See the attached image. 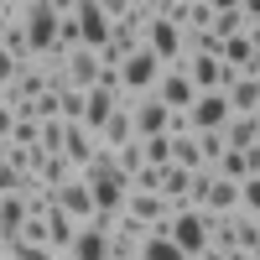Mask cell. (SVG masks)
Returning <instances> with one entry per match:
<instances>
[{"mask_svg": "<svg viewBox=\"0 0 260 260\" xmlns=\"http://www.w3.org/2000/svg\"><path fill=\"white\" fill-rule=\"evenodd\" d=\"M57 21H62V0H21V26H26L37 62L57 47Z\"/></svg>", "mask_w": 260, "mask_h": 260, "instance_id": "cell-1", "label": "cell"}, {"mask_svg": "<svg viewBox=\"0 0 260 260\" xmlns=\"http://www.w3.org/2000/svg\"><path fill=\"white\" fill-rule=\"evenodd\" d=\"M161 234H167V240L192 260V255H203V250H208V213H203V208H192V203H182V208H172V219L161 224Z\"/></svg>", "mask_w": 260, "mask_h": 260, "instance_id": "cell-2", "label": "cell"}, {"mask_svg": "<svg viewBox=\"0 0 260 260\" xmlns=\"http://www.w3.org/2000/svg\"><path fill=\"white\" fill-rule=\"evenodd\" d=\"M156 83H161V62L151 57L146 47H141L136 57H125V62H120V104L151 99V94H156Z\"/></svg>", "mask_w": 260, "mask_h": 260, "instance_id": "cell-3", "label": "cell"}, {"mask_svg": "<svg viewBox=\"0 0 260 260\" xmlns=\"http://www.w3.org/2000/svg\"><path fill=\"white\" fill-rule=\"evenodd\" d=\"M229 120H234V110H229L224 94H198V99H192V110H187L192 136H224Z\"/></svg>", "mask_w": 260, "mask_h": 260, "instance_id": "cell-4", "label": "cell"}, {"mask_svg": "<svg viewBox=\"0 0 260 260\" xmlns=\"http://www.w3.org/2000/svg\"><path fill=\"white\" fill-rule=\"evenodd\" d=\"M73 16H78V37L89 52H104V42H110V16H104L99 0H73Z\"/></svg>", "mask_w": 260, "mask_h": 260, "instance_id": "cell-5", "label": "cell"}, {"mask_svg": "<svg viewBox=\"0 0 260 260\" xmlns=\"http://www.w3.org/2000/svg\"><path fill=\"white\" fill-rule=\"evenodd\" d=\"M130 110V125H136V141H151V136H167V125H172V110L151 94V99H136V104H125Z\"/></svg>", "mask_w": 260, "mask_h": 260, "instance_id": "cell-6", "label": "cell"}, {"mask_svg": "<svg viewBox=\"0 0 260 260\" xmlns=\"http://www.w3.org/2000/svg\"><path fill=\"white\" fill-rule=\"evenodd\" d=\"M156 99L167 104L172 115H187V110H192V99H198V89H192L187 68H161V83H156Z\"/></svg>", "mask_w": 260, "mask_h": 260, "instance_id": "cell-7", "label": "cell"}, {"mask_svg": "<svg viewBox=\"0 0 260 260\" xmlns=\"http://www.w3.org/2000/svg\"><path fill=\"white\" fill-rule=\"evenodd\" d=\"M99 136L94 130H83V125H68V141H62V156H68V167L73 172H89L94 161H99Z\"/></svg>", "mask_w": 260, "mask_h": 260, "instance_id": "cell-8", "label": "cell"}, {"mask_svg": "<svg viewBox=\"0 0 260 260\" xmlns=\"http://www.w3.org/2000/svg\"><path fill=\"white\" fill-rule=\"evenodd\" d=\"M125 219L151 224V229L161 234V224L172 219V208H167V198H161V192H130V198H125Z\"/></svg>", "mask_w": 260, "mask_h": 260, "instance_id": "cell-9", "label": "cell"}, {"mask_svg": "<svg viewBox=\"0 0 260 260\" xmlns=\"http://www.w3.org/2000/svg\"><path fill=\"white\" fill-rule=\"evenodd\" d=\"M99 68H104V62H99V52L78 47L68 62H62V83H68V89H83V94H89L94 83H99Z\"/></svg>", "mask_w": 260, "mask_h": 260, "instance_id": "cell-10", "label": "cell"}, {"mask_svg": "<svg viewBox=\"0 0 260 260\" xmlns=\"http://www.w3.org/2000/svg\"><path fill=\"white\" fill-rule=\"evenodd\" d=\"M57 208L68 213L73 224H89V219H94V192H89V182H83V177H73L68 187L57 192Z\"/></svg>", "mask_w": 260, "mask_h": 260, "instance_id": "cell-11", "label": "cell"}, {"mask_svg": "<svg viewBox=\"0 0 260 260\" xmlns=\"http://www.w3.org/2000/svg\"><path fill=\"white\" fill-rule=\"evenodd\" d=\"M203 213H213V219H224V213H240V182L213 177V182H208V198H203Z\"/></svg>", "mask_w": 260, "mask_h": 260, "instance_id": "cell-12", "label": "cell"}, {"mask_svg": "<svg viewBox=\"0 0 260 260\" xmlns=\"http://www.w3.org/2000/svg\"><path fill=\"white\" fill-rule=\"evenodd\" d=\"M229 110L234 115H260V78H250V73H240V78H234L229 83Z\"/></svg>", "mask_w": 260, "mask_h": 260, "instance_id": "cell-13", "label": "cell"}, {"mask_svg": "<svg viewBox=\"0 0 260 260\" xmlns=\"http://www.w3.org/2000/svg\"><path fill=\"white\" fill-rule=\"evenodd\" d=\"M224 146L229 151H255L260 146V115H234L224 130Z\"/></svg>", "mask_w": 260, "mask_h": 260, "instance_id": "cell-14", "label": "cell"}, {"mask_svg": "<svg viewBox=\"0 0 260 260\" xmlns=\"http://www.w3.org/2000/svg\"><path fill=\"white\" fill-rule=\"evenodd\" d=\"M213 37H219V42L245 37V6H240V0H219V6H213Z\"/></svg>", "mask_w": 260, "mask_h": 260, "instance_id": "cell-15", "label": "cell"}, {"mask_svg": "<svg viewBox=\"0 0 260 260\" xmlns=\"http://www.w3.org/2000/svg\"><path fill=\"white\" fill-rule=\"evenodd\" d=\"M187 192H192V172H182L177 161L161 167V198H167V208H182Z\"/></svg>", "mask_w": 260, "mask_h": 260, "instance_id": "cell-16", "label": "cell"}, {"mask_svg": "<svg viewBox=\"0 0 260 260\" xmlns=\"http://www.w3.org/2000/svg\"><path fill=\"white\" fill-rule=\"evenodd\" d=\"M78 229H83V224H73L68 213H62V208H52V213H47V245H52L57 255H68V250H73Z\"/></svg>", "mask_w": 260, "mask_h": 260, "instance_id": "cell-17", "label": "cell"}, {"mask_svg": "<svg viewBox=\"0 0 260 260\" xmlns=\"http://www.w3.org/2000/svg\"><path fill=\"white\" fill-rule=\"evenodd\" d=\"M68 260H110V234H99V229L83 224L78 240H73V250H68Z\"/></svg>", "mask_w": 260, "mask_h": 260, "instance_id": "cell-18", "label": "cell"}, {"mask_svg": "<svg viewBox=\"0 0 260 260\" xmlns=\"http://www.w3.org/2000/svg\"><path fill=\"white\" fill-rule=\"evenodd\" d=\"M120 110V99L115 94H104V89H89V110H83V130H94V136H99V130L104 125H110V115Z\"/></svg>", "mask_w": 260, "mask_h": 260, "instance_id": "cell-19", "label": "cell"}, {"mask_svg": "<svg viewBox=\"0 0 260 260\" xmlns=\"http://www.w3.org/2000/svg\"><path fill=\"white\" fill-rule=\"evenodd\" d=\"M130 141H136V125H130V110L120 104V110L110 115V125L99 130V146H104V151H120V146H130Z\"/></svg>", "mask_w": 260, "mask_h": 260, "instance_id": "cell-20", "label": "cell"}, {"mask_svg": "<svg viewBox=\"0 0 260 260\" xmlns=\"http://www.w3.org/2000/svg\"><path fill=\"white\" fill-rule=\"evenodd\" d=\"M73 177H78V172L68 167V156H42V167H37V182L47 187V192H62Z\"/></svg>", "mask_w": 260, "mask_h": 260, "instance_id": "cell-21", "label": "cell"}, {"mask_svg": "<svg viewBox=\"0 0 260 260\" xmlns=\"http://www.w3.org/2000/svg\"><path fill=\"white\" fill-rule=\"evenodd\" d=\"M213 177H224V182H245V177H250V151H224L219 167H213Z\"/></svg>", "mask_w": 260, "mask_h": 260, "instance_id": "cell-22", "label": "cell"}, {"mask_svg": "<svg viewBox=\"0 0 260 260\" xmlns=\"http://www.w3.org/2000/svg\"><path fill=\"white\" fill-rule=\"evenodd\" d=\"M136 260H187V255H182L177 245H172L167 234H151V240L141 245V255H136Z\"/></svg>", "mask_w": 260, "mask_h": 260, "instance_id": "cell-23", "label": "cell"}, {"mask_svg": "<svg viewBox=\"0 0 260 260\" xmlns=\"http://www.w3.org/2000/svg\"><path fill=\"white\" fill-rule=\"evenodd\" d=\"M62 125H83V110H89V94L83 89H62Z\"/></svg>", "mask_w": 260, "mask_h": 260, "instance_id": "cell-24", "label": "cell"}, {"mask_svg": "<svg viewBox=\"0 0 260 260\" xmlns=\"http://www.w3.org/2000/svg\"><path fill=\"white\" fill-rule=\"evenodd\" d=\"M141 151H146V167H172V136H151L141 141Z\"/></svg>", "mask_w": 260, "mask_h": 260, "instance_id": "cell-25", "label": "cell"}, {"mask_svg": "<svg viewBox=\"0 0 260 260\" xmlns=\"http://www.w3.org/2000/svg\"><path fill=\"white\" fill-rule=\"evenodd\" d=\"M213 6L219 0H192L187 6V31H213Z\"/></svg>", "mask_w": 260, "mask_h": 260, "instance_id": "cell-26", "label": "cell"}, {"mask_svg": "<svg viewBox=\"0 0 260 260\" xmlns=\"http://www.w3.org/2000/svg\"><path fill=\"white\" fill-rule=\"evenodd\" d=\"M115 167L125 172V177H136V172L146 167V151H141V141H130V146H120V151H115Z\"/></svg>", "mask_w": 260, "mask_h": 260, "instance_id": "cell-27", "label": "cell"}, {"mask_svg": "<svg viewBox=\"0 0 260 260\" xmlns=\"http://www.w3.org/2000/svg\"><path fill=\"white\" fill-rule=\"evenodd\" d=\"M240 213L260 219V177H245V182H240Z\"/></svg>", "mask_w": 260, "mask_h": 260, "instance_id": "cell-28", "label": "cell"}, {"mask_svg": "<svg viewBox=\"0 0 260 260\" xmlns=\"http://www.w3.org/2000/svg\"><path fill=\"white\" fill-rule=\"evenodd\" d=\"M224 151H229V146H224V136H198V156H203V167H208V172L219 167Z\"/></svg>", "mask_w": 260, "mask_h": 260, "instance_id": "cell-29", "label": "cell"}, {"mask_svg": "<svg viewBox=\"0 0 260 260\" xmlns=\"http://www.w3.org/2000/svg\"><path fill=\"white\" fill-rule=\"evenodd\" d=\"M130 192H161V167H141L130 177Z\"/></svg>", "mask_w": 260, "mask_h": 260, "instance_id": "cell-30", "label": "cell"}, {"mask_svg": "<svg viewBox=\"0 0 260 260\" xmlns=\"http://www.w3.org/2000/svg\"><path fill=\"white\" fill-rule=\"evenodd\" d=\"M11 260H62L52 245H11Z\"/></svg>", "mask_w": 260, "mask_h": 260, "instance_id": "cell-31", "label": "cell"}, {"mask_svg": "<svg viewBox=\"0 0 260 260\" xmlns=\"http://www.w3.org/2000/svg\"><path fill=\"white\" fill-rule=\"evenodd\" d=\"M16 245H47V219H26L16 234Z\"/></svg>", "mask_w": 260, "mask_h": 260, "instance_id": "cell-32", "label": "cell"}, {"mask_svg": "<svg viewBox=\"0 0 260 260\" xmlns=\"http://www.w3.org/2000/svg\"><path fill=\"white\" fill-rule=\"evenodd\" d=\"M37 141H42V125H37V120H16L11 146H37Z\"/></svg>", "mask_w": 260, "mask_h": 260, "instance_id": "cell-33", "label": "cell"}, {"mask_svg": "<svg viewBox=\"0 0 260 260\" xmlns=\"http://www.w3.org/2000/svg\"><path fill=\"white\" fill-rule=\"evenodd\" d=\"M255 245H260V219L240 213V250H255Z\"/></svg>", "mask_w": 260, "mask_h": 260, "instance_id": "cell-34", "label": "cell"}, {"mask_svg": "<svg viewBox=\"0 0 260 260\" xmlns=\"http://www.w3.org/2000/svg\"><path fill=\"white\" fill-rule=\"evenodd\" d=\"M16 78H21V62H16V57H11L6 47H0V94H6V89H11Z\"/></svg>", "mask_w": 260, "mask_h": 260, "instance_id": "cell-35", "label": "cell"}, {"mask_svg": "<svg viewBox=\"0 0 260 260\" xmlns=\"http://www.w3.org/2000/svg\"><path fill=\"white\" fill-rule=\"evenodd\" d=\"M11 21H21V0H0V37H6Z\"/></svg>", "mask_w": 260, "mask_h": 260, "instance_id": "cell-36", "label": "cell"}, {"mask_svg": "<svg viewBox=\"0 0 260 260\" xmlns=\"http://www.w3.org/2000/svg\"><path fill=\"white\" fill-rule=\"evenodd\" d=\"M11 130H16V110L0 99V141H11Z\"/></svg>", "mask_w": 260, "mask_h": 260, "instance_id": "cell-37", "label": "cell"}, {"mask_svg": "<svg viewBox=\"0 0 260 260\" xmlns=\"http://www.w3.org/2000/svg\"><path fill=\"white\" fill-rule=\"evenodd\" d=\"M192 260H224V250H213V245H208L203 255H192Z\"/></svg>", "mask_w": 260, "mask_h": 260, "instance_id": "cell-38", "label": "cell"}, {"mask_svg": "<svg viewBox=\"0 0 260 260\" xmlns=\"http://www.w3.org/2000/svg\"><path fill=\"white\" fill-rule=\"evenodd\" d=\"M224 260H255V255H250V250H229Z\"/></svg>", "mask_w": 260, "mask_h": 260, "instance_id": "cell-39", "label": "cell"}, {"mask_svg": "<svg viewBox=\"0 0 260 260\" xmlns=\"http://www.w3.org/2000/svg\"><path fill=\"white\" fill-rule=\"evenodd\" d=\"M6 146H11V141H0V167H6Z\"/></svg>", "mask_w": 260, "mask_h": 260, "instance_id": "cell-40", "label": "cell"}]
</instances>
